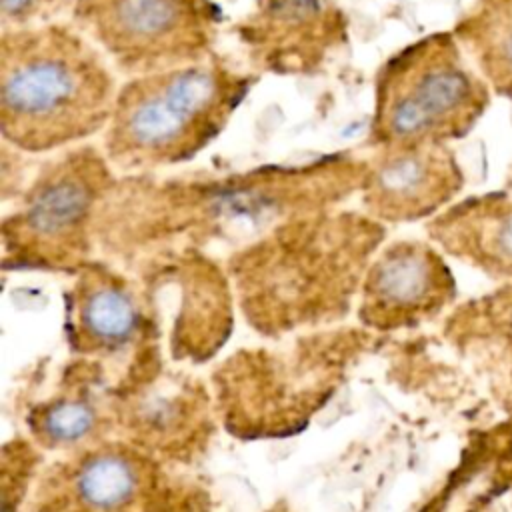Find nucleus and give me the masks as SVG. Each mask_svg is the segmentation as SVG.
I'll list each match as a JSON object with an SVG mask.
<instances>
[{
    "label": "nucleus",
    "instance_id": "9d476101",
    "mask_svg": "<svg viewBox=\"0 0 512 512\" xmlns=\"http://www.w3.org/2000/svg\"><path fill=\"white\" fill-rule=\"evenodd\" d=\"M430 238L454 258L494 280H512V196L488 192L438 212Z\"/></svg>",
    "mask_w": 512,
    "mask_h": 512
},
{
    "label": "nucleus",
    "instance_id": "f03ea898",
    "mask_svg": "<svg viewBox=\"0 0 512 512\" xmlns=\"http://www.w3.org/2000/svg\"><path fill=\"white\" fill-rule=\"evenodd\" d=\"M256 82L216 54L134 76L118 88L102 148L126 172L186 162L222 134Z\"/></svg>",
    "mask_w": 512,
    "mask_h": 512
},
{
    "label": "nucleus",
    "instance_id": "ddd939ff",
    "mask_svg": "<svg viewBox=\"0 0 512 512\" xmlns=\"http://www.w3.org/2000/svg\"><path fill=\"white\" fill-rule=\"evenodd\" d=\"M98 408L86 388L60 392L30 410L32 436L48 448H70L82 444L98 426Z\"/></svg>",
    "mask_w": 512,
    "mask_h": 512
},
{
    "label": "nucleus",
    "instance_id": "9b49d317",
    "mask_svg": "<svg viewBox=\"0 0 512 512\" xmlns=\"http://www.w3.org/2000/svg\"><path fill=\"white\" fill-rule=\"evenodd\" d=\"M142 322L128 284L104 268H86L66 296V338L80 354L124 350L138 338Z\"/></svg>",
    "mask_w": 512,
    "mask_h": 512
},
{
    "label": "nucleus",
    "instance_id": "f257e3e1",
    "mask_svg": "<svg viewBox=\"0 0 512 512\" xmlns=\"http://www.w3.org/2000/svg\"><path fill=\"white\" fill-rule=\"evenodd\" d=\"M118 86L82 30L48 22L2 30L0 132L22 152H50L108 126Z\"/></svg>",
    "mask_w": 512,
    "mask_h": 512
},
{
    "label": "nucleus",
    "instance_id": "7ed1b4c3",
    "mask_svg": "<svg viewBox=\"0 0 512 512\" xmlns=\"http://www.w3.org/2000/svg\"><path fill=\"white\" fill-rule=\"evenodd\" d=\"M490 96L454 32L428 34L378 68L368 142L382 148L464 138L488 110Z\"/></svg>",
    "mask_w": 512,
    "mask_h": 512
},
{
    "label": "nucleus",
    "instance_id": "4468645a",
    "mask_svg": "<svg viewBox=\"0 0 512 512\" xmlns=\"http://www.w3.org/2000/svg\"><path fill=\"white\" fill-rule=\"evenodd\" d=\"M456 330L466 340L512 352V280L462 308Z\"/></svg>",
    "mask_w": 512,
    "mask_h": 512
},
{
    "label": "nucleus",
    "instance_id": "20e7f679",
    "mask_svg": "<svg viewBox=\"0 0 512 512\" xmlns=\"http://www.w3.org/2000/svg\"><path fill=\"white\" fill-rule=\"evenodd\" d=\"M72 20L134 78L210 58L222 10L214 0H76Z\"/></svg>",
    "mask_w": 512,
    "mask_h": 512
},
{
    "label": "nucleus",
    "instance_id": "2eb2a0df",
    "mask_svg": "<svg viewBox=\"0 0 512 512\" xmlns=\"http://www.w3.org/2000/svg\"><path fill=\"white\" fill-rule=\"evenodd\" d=\"M74 4L76 0H0V24L2 30L48 24L72 12Z\"/></svg>",
    "mask_w": 512,
    "mask_h": 512
},
{
    "label": "nucleus",
    "instance_id": "0eeeda50",
    "mask_svg": "<svg viewBox=\"0 0 512 512\" xmlns=\"http://www.w3.org/2000/svg\"><path fill=\"white\" fill-rule=\"evenodd\" d=\"M456 298V280L442 254L426 242L400 240L382 248L362 280L358 316L376 330L414 328Z\"/></svg>",
    "mask_w": 512,
    "mask_h": 512
},
{
    "label": "nucleus",
    "instance_id": "6e6552de",
    "mask_svg": "<svg viewBox=\"0 0 512 512\" xmlns=\"http://www.w3.org/2000/svg\"><path fill=\"white\" fill-rule=\"evenodd\" d=\"M464 188V172L448 142L374 148L362 182L366 212L384 222L436 216Z\"/></svg>",
    "mask_w": 512,
    "mask_h": 512
},
{
    "label": "nucleus",
    "instance_id": "1a4fd4ad",
    "mask_svg": "<svg viewBox=\"0 0 512 512\" xmlns=\"http://www.w3.org/2000/svg\"><path fill=\"white\" fill-rule=\"evenodd\" d=\"M154 472L130 446L98 444L56 472L42 506L46 512H134L148 496Z\"/></svg>",
    "mask_w": 512,
    "mask_h": 512
},
{
    "label": "nucleus",
    "instance_id": "f8f14e48",
    "mask_svg": "<svg viewBox=\"0 0 512 512\" xmlns=\"http://www.w3.org/2000/svg\"><path fill=\"white\" fill-rule=\"evenodd\" d=\"M452 32L490 90L512 100V0H476Z\"/></svg>",
    "mask_w": 512,
    "mask_h": 512
},
{
    "label": "nucleus",
    "instance_id": "39448f33",
    "mask_svg": "<svg viewBox=\"0 0 512 512\" xmlns=\"http://www.w3.org/2000/svg\"><path fill=\"white\" fill-rule=\"evenodd\" d=\"M112 162L82 144L46 162L4 220L6 248L28 262L62 264L86 250L96 204L112 190Z\"/></svg>",
    "mask_w": 512,
    "mask_h": 512
},
{
    "label": "nucleus",
    "instance_id": "423d86ee",
    "mask_svg": "<svg viewBox=\"0 0 512 512\" xmlns=\"http://www.w3.org/2000/svg\"><path fill=\"white\" fill-rule=\"evenodd\" d=\"M350 22L334 0H254L232 32L246 60L274 76H312L348 44Z\"/></svg>",
    "mask_w": 512,
    "mask_h": 512
}]
</instances>
